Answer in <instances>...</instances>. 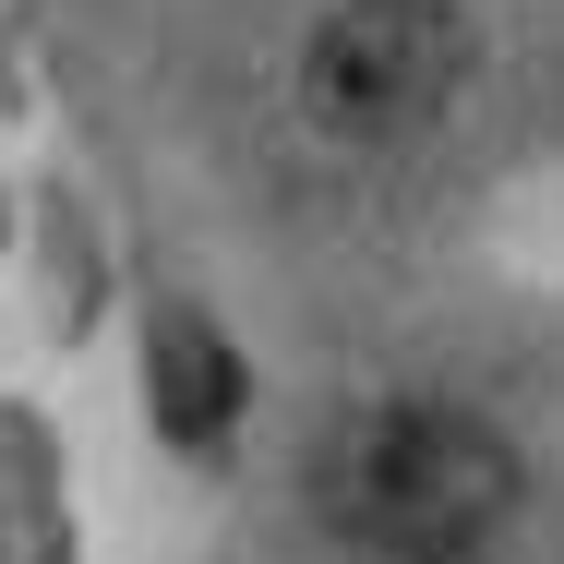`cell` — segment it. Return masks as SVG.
Instances as JSON below:
<instances>
[{"mask_svg":"<svg viewBox=\"0 0 564 564\" xmlns=\"http://www.w3.org/2000/svg\"><path fill=\"white\" fill-rule=\"evenodd\" d=\"M325 505H337L348 541L384 553V564H456L505 529L517 456L492 445L480 421H456V409H384V421H360L337 445Z\"/></svg>","mask_w":564,"mask_h":564,"instance_id":"6da1fadb","label":"cell"},{"mask_svg":"<svg viewBox=\"0 0 564 564\" xmlns=\"http://www.w3.org/2000/svg\"><path fill=\"white\" fill-rule=\"evenodd\" d=\"M456 73H468V36L445 0H348V12H325V36L301 61V97L325 132L384 144V132H421L445 109Z\"/></svg>","mask_w":564,"mask_h":564,"instance_id":"7a4b0ae2","label":"cell"},{"mask_svg":"<svg viewBox=\"0 0 564 564\" xmlns=\"http://www.w3.org/2000/svg\"><path fill=\"white\" fill-rule=\"evenodd\" d=\"M156 397H169V433H217L228 409H240V372H228L217 337L169 325V337H156Z\"/></svg>","mask_w":564,"mask_h":564,"instance_id":"3957f363","label":"cell"}]
</instances>
